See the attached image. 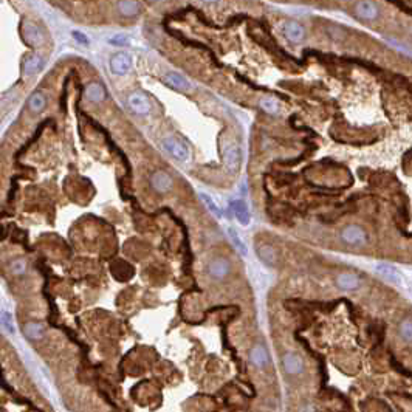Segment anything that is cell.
<instances>
[{"instance_id":"cell-4","label":"cell","mask_w":412,"mask_h":412,"mask_svg":"<svg viewBox=\"0 0 412 412\" xmlns=\"http://www.w3.org/2000/svg\"><path fill=\"white\" fill-rule=\"evenodd\" d=\"M151 186L154 191L160 192V194H166L172 189L174 186V180H172V177L169 172L166 171H155L152 175H151Z\"/></svg>"},{"instance_id":"cell-28","label":"cell","mask_w":412,"mask_h":412,"mask_svg":"<svg viewBox=\"0 0 412 412\" xmlns=\"http://www.w3.org/2000/svg\"><path fill=\"white\" fill-rule=\"evenodd\" d=\"M2 326L5 327V330L8 332V333H11V335H14V324H13V316H11V313H8V312H4L2 313Z\"/></svg>"},{"instance_id":"cell-6","label":"cell","mask_w":412,"mask_h":412,"mask_svg":"<svg viewBox=\"0 0 412 412\" xmlns=\"http://www.w3.org/2000/svg\"><path fill=\"white\" fill-rule=\"evenodd\" d=\"M223 163L229 172H237L242 165V149L239 145H229L223 154Z\"/></svg>"},{"instance_id":"cell-30","label":"cell","mask_w":412,"mask_h":412,"mask_svg":"<svg viewBox=\"0 0 412 412\" xmlns=\"http://www.w3.org/2000/svg\"><path fill=\"white\" fill-rule=\"evenodd\" d=\"M71 36H73V39L78 42V44H81V45H88L90 44V41H88V38H87V34H84V33H81V31H78V30H75V31H71Z\"/></svg>"},{"instance_id":"cell-21","label":"cell","mask_w":412,"mask_h":412,"mask_svg":"<svg viewBox=\"0 0 412 412\" xmlns=\"http://www.w3.org/2000/svg\"><path fill=\"white\" fill-rule=\"evenodd\" d=\"M165 82L169 84L171 87L177 88V90H182V92H188L191 90V82L178 73H168L165 76Z\"/></svg>"},{"instance_id":"cell-29","label":"cell","mask_w":412,"mask_h":412,"mask_svg":"<svg viewBox=\"0 0 412 412\" xmlns=\"http://www.w3.org/2000/svg\"><path fill=\"white\" fill-rule=\"evenodd\" d=\"M109 44H112L115 47H126V45H129V38L126 34H115L113 38L109 39Z\"/></svg>"},{"instance_id":"cell-16","label":"cell","mask_w":412,"mask_h":412,"mask_svg":"<svg viewBox=\"0 0 412 412\" xmlns=\"http://www.w3.org/2000/svg\"><path fill=\"white\" fill-rule=\"evenodd\" d=\"M24 333L28 339L31 341H39L45 336V327L41 322H36V321H30L24 326Z\"/></svg>"},{"instance_id":"cell-14","label":"cell","mask_w":412,"mask_h":412,"mask_svg":"<svg viewBox=\"0 0 412 412\" xmlns=\"http://www.w3.org/2000/svg\"><path fill=\"white\" fill-rule=\"evenodd\" d=\"M24 36H25V41L31 45L39 47L44 44V36H42L41 30L31 22L24 24Z\"/></svg>"},{"instance_id":"cell-12","label":"cell","mask_w":412,"mask_h":412,"mask_svg":"<svg viewBox=\"0 0 412 412\" xmlns=\"http://www.w3.org/2000/svg\"><path fill=\"white\" fill-rule=\"evenodd\" d=\"M256 254L257 257L268 266H274L278 263V253L274 246L268 245V243H260L256 246Z\"/></svg>"},{"instance_id":"cell-20","label":"cell","mask_w":412,"mask_h":412,"mask_svg":"<svg viewBox=\"0 0 412 412\" xmlns=\"http://www.w3.org/2000/svg\"><path fill=\"white\" fill-rule=\"evenodd\" d=\"M27 105H28V110L31 112V113H41L45 107H47V98H45V95L44 93H41V92H34L30 98H28V102H27Z\"/></svg>"},{"instance_id":"cell-1","label":"cell","mask_w":412,"mask_h":412,"mask_svg":"<svg viewBox=\"0 0 412 412\" xmlns=\"http://www.w3.org/2000/svg\"><path fill=\"white\" fill-rule=\"evenodd\" d=\"M163 148L165 151L172 155L175 160L178 161H188L189 157H191V152H189V148L185 141H182L180 138H175V136H166L163 140Z\"/></svg>"},{"instance_id":"cell-9","label":"cell","mask_w":412,"mask_h":412,"mask_svg":"<svg viewBox=\"0 0 412 412\" xmlns=\"http://www.w3.org/2000/svg\"><path fill=\"white\" fill-rule=\"evenodd\" d=\"M132 67V59L127 53H116L110 58V70L115 75L122 76L126 75Z\"/></svg>"},{"instance_id":"cell-3","label":"cell","mask_w":412,"mask_h":412,"mask_svg":"<svg viewBox=\"0 0 412 412\" xmlns=\"http://www.w3.org/2000/svg\"><path fill=\"white\" fill-rule=\"evenodd\" d=\"M127 105L135 115L145 116L151 113V101L141 92H133L127 96Z\"/></svg>"},{"instance_id":"cell-15","label":"cell","mask_w":412,"mask_h":412,"mask_svg":"<svg viewBox=\"0 0 412 412\" xmlns=\"http://www.w3.org/2000/svg\"><path fill=\"white\" fill-rule=\"evenodd\" d=\"M232 212L237 219V222L243 226L249 225L251 222V216H249V209L246 206V203L243 200H234L232 202Z\"/></svg>"},{"instance_id":"cell-31","label":"cell","mask_w":412,"mask_h":412,"mask_svg":"<svg viewBox=\"0 0 412 412\" xmlns=\"http://www.w3.org/2000/svg\"><path fill=\"white\" fill-rule=\"evenodd\" d=\"M203 2H206V4H216V2H219V0H203Z\"/></svg>"},{"instance_id":"cell-23","label":"cell","mask_w":412,"mask_h":412,"mask_svg":"<svg viewBox=\"0 0 412 412\" xmlns=\"http://www.w3.org/2000/svg\"><path fill=\"white\" fill-rule=\"evenodd\" d=\"M27 260L22 259V257H17V259H13L10 262V273L14 274V276H24L27 273Z\"/></svg>"},{"instance_id":"cell-22","label":"cell","mask_w":412,"mask_h":412,"mask_svg":"<svg viewBox=\"0 0 412 412\" xmlns=\"http://www.w3.org/2000/svg\"><path fill=\"white\" fill-rule=\"evenodd\" d=\"M42 65H44L42 58L38 56V55H33V56L27 58L25 62H24V73L27 76H33V75H36L42 68Z\"/></svg>"},{"instance_id":"cell-18","label":"cell","mask_w":412,"mask_h":412,"mask_svg":"<svg viewBox=\"0 0 412 412\" xmlns=\"http://www.w3.org/2000/svg\"><path fill=\"white\" fill-rule=\"evenodd\" d=\"M107 93L105 88L99 82H90L85 87V98L92 102H102L105 99Z\"/></svg>"},{"instance_id":"cell-5","label":"cell","mask_w":412,"mask_h":412,"mask_svg":"<svg viewBox=\"0 0 412 412\" xmlns=\"http://www.w3.org/2000/svg\"><path fill=\"white\" fill-rule=\"evenodd\" d=\"M229 271H231V263L225 257H216L208 263V274L216 281L225 279L229 274Z\"/></svg>"},{"instance_id":"cell-11","label":"cell","mask_w":412,"mask_h":412,"mask_svg":"<svg viewBox=\"0 0 412 412\" xmlns=\"http://www.w3.org/2000/svg\"><path fill=\"white\" fill-rule=\"evenodd\" d=\"M284 34L290 42L299 44V42L304 41V38H306V30H304V27L301 24H298L295 21H290V22H287L284 25Z\"/></svg>"},{"instance_id":"cell-7","label":"cell","mask_w":412,"mask_h":412,"mask_svg":"<svg viewBox=\"0 0 412 412\" xmlns=\"http://www.w3.org/2000/svg\"><path fill=\"white\" fill-rule=\"evenodd\" d=\"M282 367L289 375H299L304 370V360L295 352H285L282 355Z\"/></svg>"},{"instance_id":"cell-8","label":"cell","mask_w":412,"mask_h":412,"mask_svg":"<svg viewBox=\"0 0 412 412\" xmlns=\"http://www.w3.org/2000/svg\"><path fill=\"white\" fill-rule=\"evenodd\" d=\"M355 13L358 17H361L364 21H370V22L377 21L380 16L378 5L373 4L372 0H361V2H358L355 7Z\"/></svg>"},{"instance_id":"cell-10","label":"cell","mask_w":412,"mask_h":412,"mask_svg":"<svg viewBox=\"0 0 412 412\" xmlns=\"http://www.w3.org/2000/svg\"><path fill=\"white\" fill-rule=\"evenodd\" d=\"M249 363H251L256 369H266L270 364V356H268V350L262 344L253 346L249 350Z\"/></svg>"},{"instance_id":"cell-25","label":"cell","mask_w":412,"mask_h":412,"mask_svg":"<svg viewBox=\"0 0 412 412\" xmlns=\"http://www.w3.org/2000/svg\"><path fill=\"white\" fill-rule=\"evenodd\" d=\"M200 199H202V202L205 203V206L209 209V212H212L216 217H222V211H220V208L216 205V202H214V199H212L211 195L202 192V194H200Z\"/></svg>"},{"instance_id":"cell-27","label":"cell","mask_w":412,"mask_h":412,"mask_svg":"<svg viewBox=\"0 0 412 412\" xmlns=\"http://www.w3.org/2000/svg\"><path fill=\"white\" fill-rule=\"evenodd\" d=\"M400 335L403 339L412 343V319H404L400 324Z\"/></svg>"},{"instance_id":"cell-2","label":"cell","mask_w":412,"mask_h":412,"mask_svg":"<svg viewBox=\"0 0 412 412\" xmlns=\"http://www.w3.org/2000/svg\"><path fill=\"white\" fill-rule=\"evenodd\" d=\"M341 239L352 246H363L367 242L366 231L358 225H349L341 231Z\"/></svg>"},{"instance_id":"cell-26","label":"cell","mask_w":412,"mask_h":412,"mask_svg":"<svg viewBox=\"0 0 412 412\" xmlns=\"http://www.w3.org/2000/svg\"><path fill=\"white\" fill-rule=\"evenodd\" d=\"M259 105H260V109H262L263 112L271 113V115L278 113V110H279V104H278V101L273 99V98H263V99H260V101H259Z\"/></svg>"},{"instance_id":"cell-32","label":"cell","mask_w":412,"mask_h":412,"mask_svg":"<svg viewBox=\"0 0 412 412\" xmlns=\"http://www.w3.org/2000/svg\"><path fill=\"white\" fill-rule=\"evenodd\" d=\"M151 2H155V0H151Z\"/></svg>"},{"instance_id":"cell-17","label":"cell","mask_w":412,"mask_h":412,"mask_svg":"<svg viewBox=\"0 0 412 412\" xmlns=\"http://www.w3.org/2000/svg\"><path fill=\"white\" fill-rule=\"evenodd\" d=\"M336 285L341 290L353 292V290L358 289V287H360V279H358V276H355L352 273H341V274L336 278Z\"/></svg>"},{"instance_id":"cell-13","label":"cell","mask_w":412,"mask_h":412,"mask_svg":"<svg viewBox=\"0 0 412 412\" xmlns=\"http://www.w3.org/2000/svg\"><path fill=\"white\" fill-rule=\"evenodd\" d=\"M375 271H377L381 278H384L386 281L392 282V284H400L401 282V273L393 265L378 263L377 266H375Z\"/></svg>"},{"instance_id":"cell-24","label":"cell","mask_w":412,"mask_h":412,"mask_svg":"<svg viewBox=\"0 0 412 412\" xmlns=\"http://www.w3.org/2000/svg\"><path fill=\"white\" fill-rule=\"evenodd\" d=\"M228 234H229V239H231L232 245H234V248L237 249V251L242 256H246V245L242 240V237L239 236V232L236 229H232V228H228Z\"/></svg>"},{"instance_id":"cell-19","label":"cell","mask_w":412,"mask_h":412,"mask_svg":"<svg viewBox=\"0 0 412 412\" xmlns=\"http://www.w3.org/2000/svg\"><path fill=\"white\" fill-rule=\"evenodd\" d=\"M116 8H118V13L124 17H133L141 10L138 0H118Z\"/></svg>"}]
</instances>
